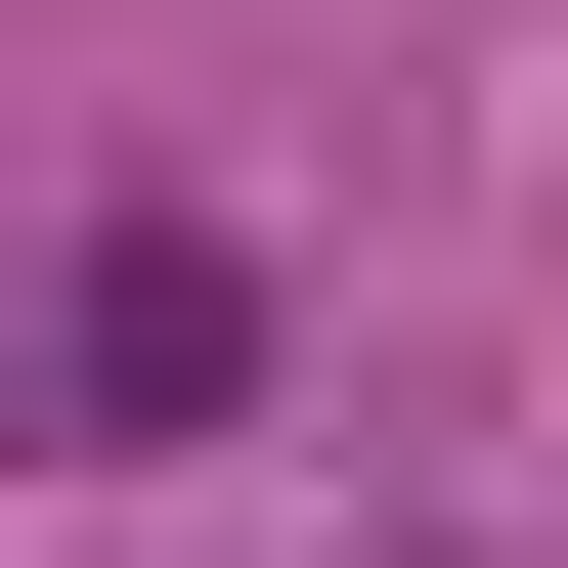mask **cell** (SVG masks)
I'll use <instances>...</instances> for the list:
<instances>
[{
    "label": "cell",
    "instance_id": "cell-1",
    "mask_svg": "<svg viewBox=\"0 0 568 568\" xmlns=\"http://www.w3.org/2000/svg\"><path fill=\"white\" fill-rule=\"evenodd\" d=\"M44 394L88 437H219V394H263V263H219V219H88V263H44Z\"/></svg>",
    "mask_w": 568,
    "mask_h": 568
}]
</instances>
